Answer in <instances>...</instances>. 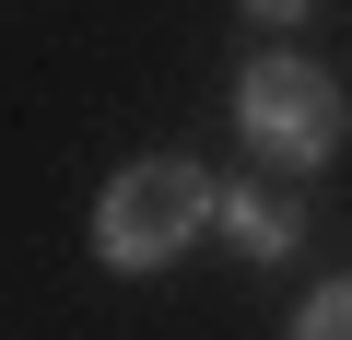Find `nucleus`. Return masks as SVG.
I'll list each match as a JSON object with an SVG mask.
<instances>
[{"label": "nucleus", "mask_w": 352, "mask_h": 340, "mask_svg": "<svg viewBox=\"0 0 352 340\" xmlns=\"http://www.w3.org/2000/svg\"><path fill=\"white\" fill-rule=\"evenodd\" d=\"M212 177H200V164L188 152H141V164H118V177H106V200H94V258L106 270H176V258H188L200 235H212Z\"/></svg>", "instance_id": "f257e3e1"}, {"label": "nucleus", "mask_w": 352, "mask_h": 340, "mask_svg": "<svg viewBox=\"0 0 352 340\" xmlns=\"http://www.w3.org/2000/svg\"><path fill=\"white\" fill-rule=\"evenodd\" d=\"M235 129L258 164H282V177H317V164L352 141V94L329 82V59H247L235 71Z\"/></svg>", "instance_id": "f03ea898"}, {"label": "nucleus", "mask_w": 352, "mask_h": 340, "mask_svg": "<svg viewBox=\"0 0 352 340\" xmlns=\"http://www.w3.org/2000/svg\"><path fill=\"white\" fill-rule=\"evenodd\" d=\"M212 223L235 235V258H294V247H305V212H294L282 188H258V177H223Z\"/></svg>", "instance_id": "7ed1b4c3"}, {"label": "nucleus", "mask_w": 352, "mask_h": 340, "mask_svg": "<svg viewBox=\"0 0 352 340\" xmlns=\"http://www.w3.org/2000/svg\"><path fill=\"white\" fill-rule=\"evenodd\" d=\"M294 340H352V270H329V282L294 305Z\"/></svg>", "instance_id": "20e7f679"}, {"label": "nucleus", "mask_w": 352, "mask_h": 340, "mask_svg": "<svg viewBox=\"0 0 352 340\" xmlns=\"http://www.w3.org/2000/svg\"><path fill=\"white\" fill-rule=\"evenodd\" d=\"M235 12H247V24H270V36H294V24L317 12V0H235Z\"/></svg>", "instance_id": "39448f33"}]
</instances>
